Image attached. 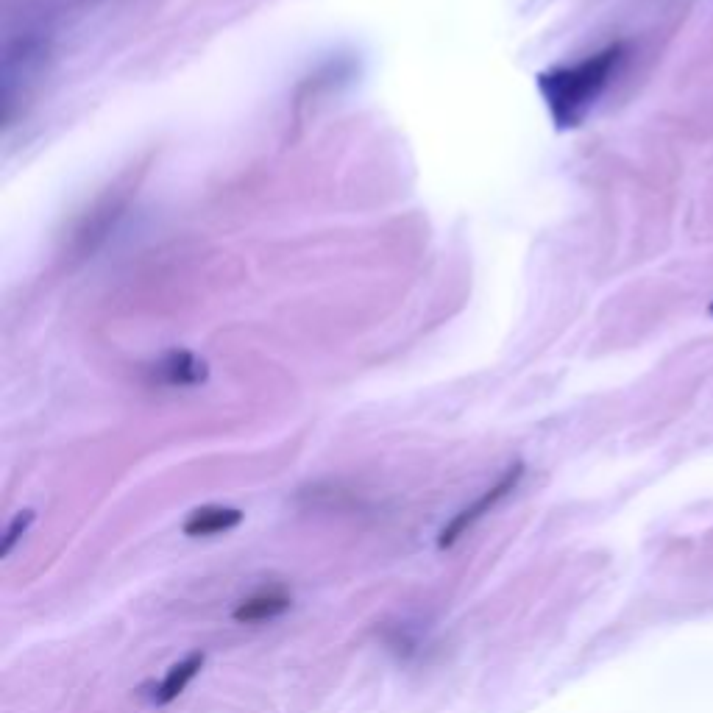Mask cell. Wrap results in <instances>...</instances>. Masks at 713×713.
I'll list each match as a JSON object with an SVG mask.
<instances>
[{"mask_svg":"<svg viewBox=\"0 0 713 713\" xmlns=\"http://www.w3.org/2000/svg\"><path fill=\"white\" fill-rule=\"evenodd\" d=\"M627 59V42H613L594 56L569 67H552L538 76V90L558 129L580 126L599 98L605 95L610 81Z\"/></svg>","mask_w":713,"mask_h":713,"instance_id":"cell-1","label":"cell"},{"mask_svg":"<svg viewBox=\"0 0 713 713\" xmlns=\"http://www.w3.org/2000/svg\"><path fill=\"white\" fill-rule=\"evenodd\" d=\"M521 474H524V466H521V463H516V466L507 468L505 477H502V480L496 482L493 488H488V491L482 493V496L477 499V502H474V505H468L466 510H460V513H457V516H454V519L449 521L446 527H443L441 541H438V544L452 546L454 541H457V538L463 535V532L471 530V527H474V524H477V521H480L482 516H485V513H491L493 507L499 505V502L505 499L507 493H510L513 488H516V485H519Z\"/></svg>","mask_w":713,"mask_h":713,"instance_id":"cell-2","label":"cell"},{"mask_svg":"<svg viewBox=\"0 0 713 713\" xmlns=\"http://www.w3.org/2000/svg\"><path fill=\"white\" fill-rule=\"evenodd\" d=\"M156 379L170 388H190L207 379V365L198 363L190 351H170L168 357L156 365Z\"/></svg>","mask_w":713,"mask_h":713,"instance_id":"cell-3","label":"cell"},{"mask_svg":"<svg viewBox=\"0 0 713 713\" xmlns=\"http://www.w3.org/2000/svg\"><path fill=\"white\" fill-rule=\"evenodd\" d=\"M243 521V510L237 507H198L190 513V519L184 521V535L190 538H207V535H218V532L234 530Z\"/></svg>","mask_w":713,"mask_h":713,"instance_id":"cell-4","label":"cell"},{"mask_svg":"<svg viewBox=\"0 0 713 713\" xmlns=\"http://www.w3.org/2000/svg\"><path fill=\"white\" fill-rule=\"evenodd\" d=\"M290 608V597L282 591H265L257 597L243 599L237 608H234V622L240 624H254V622H268L282 616Z\"/></svg>","mask_w":713,"mask_h":713,"instance_id":"cell-5","label":"cell"},{"mask_svg":"<svg viewBox=\"0 0 713 713\" xmlns=\"http://www.w3.org/2000/svg\"><path fill=\"white\" fill-rule=\"evenodd\" d=\"M201 666H204V652H193L190 658H184V661H179L176 666H170L165 680H162L159 688L154 691L156 705H168V702L176 700L184 688L190 686V680L201 672Z\"/></svg>","mask_w":713,"mask_h":713,"instance_id":"cell-6","label":"cell"},{"mask_svg":"<svg viewBox=\"0 0 713 713\" xmlns=\"http://www.w3.org/2000/svg\"><path fill=\"white\" fill-rule=\"evenodd\" d=\"M31 521H34V513H31V510L17 513V519L9 524V530H6V535H3V546H0V555H3V558H6V555L14 549V544L26 535V530L31 527Z\"/></svg>","mask_w":713,"mask_h":713,"instance_id":"cell-7","label":"cell"},{"mask_svg":"<svg viewBox=\"0 0 713 713\" xmlns=\"http://www.w3.org/2000/svg\"><path fill=\"white\" fill-rule=\"evenodd\" d=\"M708 312H711V315H713V301H711V307H708Z\"/></svg>","mask_w":713,"mask_h":713,"instance_id":"cell-8","label":"cell"}]
</instances>
